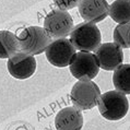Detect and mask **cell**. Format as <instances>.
Masks as SVG:
<instances>
[{"mask_svg": "<svg viewBox=\"0 0 130 130\" xmlns=\"http://www.w3.org/2000/svg\"><path fill=\"white\" fill-rule=\"evenodd\" d=\"M99 110L107 120H120L128 113L129 102L125 94L118 91H108L100 96Z\"/></svg>", "mask_w": 130, "mask_h": 130, "instance_id": "6da1fadb", "label": "cell"}, {"mask_svg": "<svg viewBox=\"0 0 130 130\" xmlns=\"http://www.w3.org/2000/svg\"><path fill=\"white\" fill-rule=\"evenodd\" d=\"M102 35L93 23L83 22L75 25L70 33V42L79 52L91 53L101 45Z\"/></svg>", "mask_w": 130, "mask_h": 130, "instance_id": "7a4b0ae2", "label": "cell"}, {"mask_svg": "<svg viewBox=\"0 0 130 130\" xmlns=\"http://www.w3.org/2000/svg\"><path fill=\"white\" fill-rule=\"evenodd\" d=\"M20 50L30 55H39L44 53L52 43L50 36L46 33L44 27L28 26L21 31L18 36Z\"/></svg>", "mask_w": 130, "mask_h": 130, "instance_id": "3957f363", "label": "cell"}, {"mask_svg": "<svg viewBox=\"0 0 130 130\" xmlns=\"http://www.w3.org/2000/svg\"><path fill=\"white\" fill-rule=\"evenodd\" d=\"M101 90L93 81H78L72 86L70 97L75 108L80 110L92 109L99 104Z\"/></svg>", "mask_w": 130, "mask_h": 130, "instance_id": "277c9868", "label": "cell"}, {"mask_svg": "<svg viewBox=\"0 0 130 130\" xmlns=\"http://www.w3.org/2000/svg\"><path fill=\"white\" fill-rule=\"evenodd\" d=\"M73 19L69 12L60 9L52 10L44 20V30L50 38H64L73 30Z\"/></svg>", "mask_w": 130, "mask_h": 130, "instance_id": "5b68a950", "label": "cell"}, {"mask_svg": "<svg viewBox=\"0 0 130 130\" xmlns=\"http://www.w3.org/2000/svg\"><path fill=\"white\" fill-rule=\"evenodd\" d=\"M69 67L71 74L79 81H91L100 71L95 55L88 52L75 53Z\"/></svg>", "mask_w": 130, "mask_h": 130, "instance_id": "8992f818", "label": "cell"}, {"mask_svg": "<svg viewBox=\"0 0 130 130\" xmlns=\"http://www.w3.org/2000/svg\"><path fill=\"white\" fill-rule=\"evenodd\" d=\"M45 53L46 58L50 64L57 68H64L70 64L72 58L77 53V49L71 44L70 39L64 37L52 41Z\"/></svg>", "mask_w": 130, "mask_h": 130, "instance_id": "52a82bcc", "label": "cell"}, {"mask_svg": "<svg viewBox=\"0 0 130 130\" xmlns=\"http://www.w3.org/2000/svg\"><path fill=\"white\" fill-rule=\"evenodd\" d=\"M7 68L13 78L25 80L31 78L36 71L35 57L23 52H18L8 59Z\"/></svg>", "mask_w": 130, "mask_h": 130, "instance_id": "ba28073f", "label": "cell"}, {"mask_svg": "<svg viewBox=\"0 0 130 130\" xmlns=\"http://www.w3.org/2000/svg\"><path fill=\"white\" fill-rule=\"evenodd\" d=\"M95 57L100 68L106 71H113L122 63L124 53L115 43H104L95 49Z\"/></svg>", "mask_w": 130, "mask_h": 130, "instance_id": "9c48e42d", "label": "cell"}, {"mask_svg": "<svg viewBox=\"0 0 130 130\" xmlns=\"http://www.w3.org/2000/svg\"><path fill=\"white\" fill-rule=\"evenodd\" d=\"M78 7L82 19L93 24L105 20L109 12L107 0H80Z\"/></svg>", "mask_w": 130, "mask_h": 130, "instance_id": "30bf717a", "label": "cell"}, {"mask_svg": "<svg viewBox=\"0 0 130 130\" xmlns=\"http://www.w3.org/2000/svg\"><path fill=\"white\" fill-rule=\"evenodd\" d=\"M56 130H81L83 127V115L75 107H64L58 111L55 118Z\"/></svg>", "mask_w": 130, "mask_h": 130, "instance_id": "8fae6325", "label": "cell"}, {"mask_svg": "<svg viewBox=\"0 0 130 130\" xmlns=\"http://www.w3.org/2000/svg\"><path fill=\"white\" fill-rule=\"evenodd\" d=\"M19 50L20 45L18 36L7 30L0 31V59H9Z\"/></svg>", "mask_w": 130, "mask_h": 130, "instance_id": "7c38bea8", "label": "cell"}, {"mask_svg": "<svg viewBox=\"0 0 130 130\" xmlns=\"http://www.w3.org/2000/svg\"><path fill=\"white\" fill-rule=\"evenodd\" d=\"M113 83L116 91L125 95L130 94V63H121L117 69H115Z\"/></svg>", "mask_w": 130, "mask_h": 130, "instance_id": "4fadbf2b", "label": "cell"}, {"mask_svg": "<svg viewBox=\"0 0 130 130\" xmlns=\"http://www.w3.org/2000/svg\"><path fill=\"white\" fill-rule=\"evenodd\" d=\"M108 15L118 24L130 22V0H115L109 6Z\"/></svg>", "mask_w": 130, "mask_h": 130, "instance_id": "5bb4252c", "label": "cell"}, {"mask_svg": "<svg viewBox=\"0 0 130 130\" xmlns=\"http://www.w3.org/2000/svg\"><path fill=\"white\" fill-rule=\"evenodd\" d=\"M114 42L120 48H130V22L118 24L114 30Z\"/></svg>", "mask_w": 130, "mask_h": 130, "instance_id": "9a60e30c", "label": "cell"}, {"mask_svg": "<svg viewBox=\"0 0 130 130\" xmlns=\"http://www.w3.org/2000/svg\"><path fill=\"white\" fill-rule=\"evenodd\" d=\"M53 1L58 7V9L67 11V10H71L75 8L79 5L80 0H53Z\"/></svg>", "mask_w": 130, "mask_h": 130, "instance_id": "2e32d148", "label": "cell"}]
</instances>
